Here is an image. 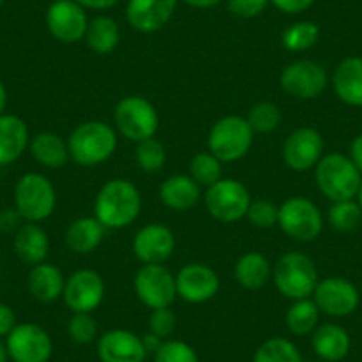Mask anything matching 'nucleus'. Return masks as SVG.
Returning a JSON list of instances; mask_svg holds the SVG:
<instances>
[{
  "mask_svg": "<svg viewBox=\"0 0 362 362\" xmlns=\"http://www.w3.org/2000/svg\"><path fill=\"white\" fill-rule=\"evenodd\" d=\"M134 291L148 309L170 308L176 300V277L165 264H142L134 276Z\"/></svg>",
  "mask_w": 362,
  "mask_h": 362,
  "instance_id": "obj_10",
  "label": "nucleus"
},
{
  "mask_svg": "<svg viewBox=\"0 0 362 362\" xmlns=\"http://www.w3.org/2000/svg\"><path fill=\"white\" fill-rule=\"evenodd\" d=\"M204 206L211 218L222 224H233L245 218L252 196L242 181L222 177L204 192Z\"/></svg>",
  "mask_w": 362,
  "mask_h": 362,
  "instance_id": "obj_8",
  "label": "nucleus"
},
{
  "mask_svg": "<svg viewBox=\"0 0 362 362\" xmlns=\"http://www.w3.org/2000/svg\"><path fill=\"white\" fill-rule=\"evenodd\" d=\"M4 344L13 362H48L54 354L50 334L33 322L16 323Z\"/></svg>",
  "mask_w": 362,
  "mask_h": 362,
  "instance_id": "obj_13",
  "label": "nucleus"
},
{
  "mask_svg": "<svg viewBox=\"0 0 362 362\" xmlns=\"http://www.w3.org/2000/svg\"><path fill=\"white\" fill-rule=\"evenodd\" d=\"M22 221L23 218L20 217V214L15 210V208H8V210L0 211V231L2 233L16 231V229L22 226L20 224Z\"/></svg>",
  "mask_w": 362,
  "mask_h": 362,
  "instance_id": "obj_45",
  "label": "nucleus"
},
{
  "mask_svg": "<svg viewBox=\"0 0 362 362\" xmlns=\"http://www.w3.org/2000/svg\"><path fill=\"white\" fill-rule=\"evenodd\" d=\"M105 298V281L96 270L80 268L66 279L62 300L71 313H95Z\"/></svg>",
  "mask_w": 362,
  "mask_h": 362,
  "instance_id": "obj_14",
  "label": "nucleus"
},
{
  "mask_svg": "<svg viewBox=\"0 0 362 362\" xmlns=\"http://www.w3.org/2000/svg\"><path fill=\"white\" fill-rule=\"evenodd\" d=\"M355 199H357L358 206H361V210H362V183H361V189H358V194H357V197H355Z\"/></svg>",
  "mask_w": 362,
  "mask_h": 362,
  "instance_id": "obj_52",
  "label": "nucleus"
},
{
  "mask_svg": "<svg viewBox=\"0 0 362 362\" xmlns=\"http://www.w3.org/2000/svg\"><path fill=\"white\" fill-rule=\"evenodd\" d=\"M247 123L254 134H272L283 121V112L274 102H257L249 109L245 116Z\"/></svg>",
  "mask_w": 362,
  "mask_h": 362,
  "instance_id": "obj_36",
  "label": "nucleus"
},
{
  "mask_svg": "<svg viewBox=\"0 0 362 362\" xmlns=\"http://www.w3.org/2000/svg\"><path fill=\"white\" fill-rule=\"evenodd\" d=\"M76 4L82 6L83 9H95V11H107L114 8L119 0H75Z\"/></svg>",
  "mask_w": 362,
  "mask_h": 362,
  "instance_id": "obj_46",
  "label": "nucleus"
},
{
  "mask_svg": "<svg viewBox=\"0 0 362 362\" xmlns=\"http://www.w3.org/2000/svg\"><path fill=\"white\" fill-rule=\"evenodd\" d=\"M320 40V27L315 22L309 20H302V22H295L293 25L288 27L281 36V43H283L284 50L293 52V54H300V52H308L318 43Z\"/></svg>",
  "mask_w": 362,
  "mask_h": 362,
  "instance_id": "obj_32",
  "label": "nucleus"
},
{
  "mask_svg": "<svg viewBox=\"0 0 362 362\" xmlns=\"http://www.w3.org/2000/svg\"><path fill=\"white\" fill-rule=\"evenodd\" d=\"M245 218L254 228L270 229L277 226V221H279V206L272 201L256 199L250 203Z\"/></svg>",
  "mask_w": 362,
  "mask_h": 362,
  "instance_id": "obj_40",
  "label": "nucleus"
},
{
  "mask_svg": "<svg viewBox=\"0 0 362 362\" xmlns=\"http://www.w3.org/2000/svg\"><path fill=\"white\" fill-rule=\"evenodd\" d=\"M153 355L155 362H199L197 351L180 339H165Z\"/></svg>",
  "mask_w": 362,
  "mask_h": 362,
  "instance_id": "obj_39",
  "label": "nucleus"
},
{
  "mask_svg": "<svg viewBox=\"0 0 362 362\" xmlns=\"http://www.w3.org/2000/svg\"><path fill=\"white\" fill-rule=\"evenodd\" d=\"M64 284L66 277L61 268L47 261L34 264L27 276V290L37 302H43V304H50L62 298Z\"/></svg>",
  "mask_w": 362,
  "mask_h": 362,
  "instance_id": "obj_25",
  "label": "nucleus"
},
{
  "mask_svg": "<svg viewBox=\"0 0 362 362\" xmlns=\"http://www.w3.org/2000/svg\"><path fill=\"white\" fill-rule=\"evenodd\" d=\"M281 231L298 243H311L322 235L323 215L316 203L304 196H293L279 206Z\"/></svg>",
  "mask_w": 362,
  "mask_h": 362,
  "instance_id": "obj_9",
  "label": "nucleus"
},
{
  "mask_svg": "<svg viewBox=\"0 0 362 362\" xmlns=\"http://www.w3.org/2000/svg\"><path fill=\"white\" fill-rule=\"evenodd\" d=\"M47 29L54 40L64 45H75L86 37L87 18L86 9L75 0H54L47 9Z\"/></svg>",
  "mask_w": 362,
  "mask_h": 362,
  "instance_id": "obj_15",
  "label": "nucleus"
},
{
  "mask_svg": "<svg viewBox=\"0 0 362 362\" xmlns=\"http://www.w3.org/2000/svg\"><path fill=\"white\" fill-rule=\"evenodd\" d=\"M176 6L177 0H128L127 22L137 33H158L170 22Z\"/></svg>",
  "mask_w": 362,
  "mask_h": 362,
  "instance_id": "obj_19",
  "label": "nucleus"
},
{
  "mask_svg": "<svg viewBox=\"0 0 362 362\" xmlns=\"http://www.w3.org/2000/svg\"><path fill=\"white\" fill-rule=\"evenodd\" d=\"M68 336L75 344H90L98 337V323L93 313H73L68 322Z\"/></svg>",
  "mask_w": 362,
  "mask_h": 362,
  "instance_id": "obj_38",
  "label": "nucleus"
},
{
  "mask_svg": "<svg viewBox=\"0 0 362 362\" xmlns=\"http://www.w3.org/2000/svg\"><path fill=\"white\" fill-rule=\"evenodd\" d=\"M158 197L173 211H189L199 203L201 187L189 174H173L162 181Z\"/></svg>",
  "mask_w": 362,
  "mask_h": 362,
  "instance_id": "obj_24",
  "label": "nucleus"
},
{
  "mask_svg": "<svg viewBox=\"0 0 362 362\" xmlns=\"http://www.w3.org/2000/svg\"><path fill=\"white\" fill-rule=\"evenodd\" d=\"M187 6H190V8H196V9H210V8H215V6H218L222 2V0H183Z\"/></svg>",
  "mask_w": 362,
  "mask_h": 362,
  "instance_id": "obj_49",
  "label": "nucleus"
},
{
  "mask_svg": "<svg viewBox=\"0 0 362 362\" xmlns=\"http://www.w3.org/2000/svg\"><path fill=\"white\" fill-rule=\"evenodd\" d=\"M105 231L107 229L100 224L95 215L93 217H78L66 229V245L75 254L95 252L102 245Z\"/></svg>",
  "mask_w": 362,
  "mask_h": 362,
  "instance_id": "obj_28",
  "label": "nucleus"
},
{
  "mask_svg": "<svg viewBox=\"0 0 362 362\" xmlns=\"http://www.w3.org/2000/svg\"><path fill=\"white\" fill-rule=\"evenodd\" d=\"M330 86L339 102L348 107H362V57L350 55L337 62Z\"/></svg>",
  "mask_w": 362,
  "mask_h": 362,
  "instance_id": "obj_21",
  "label": "nucleus"
},
{
  "mask_svg": "<svg viewBox=\"0 0 362 362\" xmlns=\"http://www.w3.org/2000/svg\"><path fill=\"white\" fill-rule=\"evenodd\" d=\"M13 249L23 263L34 267L47 261L48 252H50V238L40 224L25 222L16 229Z\"/></svg>",
  "mask_w": 362,
  "mask_h": 362,
  "instance_id": "obj_26",
  "label": "nucleus"
},
{
  "mask_svg": "<svg viewBox=\"0 0 362 362\" xmlns=\"http://www.w3.org/2000/svg\"><path fill=\"white\" fill-rule=\"evenodd\" d=\"M272 281L277 291L288 300H300L313 297L320 276L313 257L300 250H290L272 267Z\"/></svg>",
  "mask_w": 362,
  "mask_h": 362,
  "instance_id": "obj_4",
  "label": "nucleus"
},
{
  "mask_svg": "<svg viewBox=\"0 0 362 362\" xmlns=\"http://www.w3.org/2000/svg\"><path fill=\"white\" fill-rule=\"evenodd\" d=\"M69 158L80 167L105 163L117 149V132L105 121H86L71 130L68 137Z\"/></svg>",
  "mask_w": 362,
  "mask_h": 362,
  "instance_id": "obj_2",
  "label": "nucleus"
},
{
  "mask_svg": "<svg viewBox=\"0 0 362 362\" xmlns=\"http://www.w3.org/2000/svg\"><path fill=\"white\" fill-rule=\"evenodd\" d=\"M174 277H176L177 297L189 304L210 302L221 290L217 272L203 263H187Z\"/></svg>",
  "mask_w": 362,
  "mask_h": 362,
  "instance_id": "obj_17",
  "label": "nucleus"
},
{
  "mask_svg": "<svg viewBox=\"0 0 362 362\" xmlns=\"http://www.w3.org/2000/svg\"><path fill=\"white\" fill-rule=\"evenodd\" d=\"M327 221H329L330 228L336 229V231H355L362 222V210L358 206L357 199L336 201V203L330 204Z\"/></svg>",
  "mask_w": 362,
  "mask_h": 362,
  "instance_id": "obj_35",
  "label": "nucleus"
},
{
  "mask_svg": "<svg viewBox=\"0 0 362 362\" xmlns=\"http://www.w3.org/2000/svg\"><path fill=\"white\" fill-rule=\"evenodd\" d=\"M57 206V192L50 177L41 173H27L15 185V210L25 222L47 221Z\"/></svg>",
  "mask_w": 362,
  "mask_h": 362,
  "instance_id": "obj_5",
  "label": "nucleus"
},
{
  "mask_svg": "<svg viewBox=\"0 0 362 362\" xmlns=\"http://www.w3.org/2000/svg\"><path fill=\"white\" fill-rule=\"evenodd\" d=\"M189 176L196 181L197 185L208 189L224 177L222 162L210 151L197 153L189 163Z\"/></svg>",
  "mask_w": 362,
  "mask_h": 362,
  "instance_id": "obj_33",
  "label": "nucleus"
},
{
  "mask_svg": "<svg viewBox=\"0 0 362 362\" xmlns=\"http://www.w3.org/2000/svg\"><path fill=\"white\" fill-rule=\"evenodd\" d=\"M316 0H270V4L286 15H300L313 8Z\"/></svg>",
  "mask_w": 362,
  "mask_h": 362,
  "instance_id": "obj_43",
  "label": "nucleus"
},
{
  "mask_svg": "<svg viewBox=\"0 0 362 362\" xmlns=\"http://www.w3.org/2000/svg\"><path fill=\"white\" fill-rule=\"evenodd\" d=\"M98 357L102 362H144L148 357L142 337L127 329H112L98 337Z\"/></svg>",
  "mask_w": 362,
  "mask_h": 362,
  "instance_id": "obj_20",
  "label": "nucleus"
},
{
  "mask_svg": "<svg viewBox=\"0 0 362 362\" xmlns=\"http://www.w3.org/2000/svg\"><path fill=\"white\" fill-rule=\"evenodd\" d=\"M2 4H4V0H0V8H2Z\"/></svg>",
  "mask_w": 362,
  "mask_h": 362,
  "instance_id": "obj_53",
  "label": "nucleus"
},
{
  "mask_svg": "<svg viewBox=\"0 0 362 362\" xmlns=\"http://www.w3.org/2000/svg\"><path fill=\"white\" fill-rule=\"evenodd\" d=\"M177 327V318L170 308L153 309L151 315L148 318V332L155 334V336L162 337V339H169L174 334Z\"/></svg>",
  "mask_w": 362,
  "mask_h": 362,
  "instance_id": "obj_41",
  "label": "nucleus"
},
{
  "mask_svg": "<svg viewBox=\"0 0 362 362\" xmlns=\"http://www.w3.org/2000/svg\"><path fill=\"white\" fill-rule=\"evenodd\" d=\"M311 298L318 305L320 313L330 318H346L361 305V293L357 286L341 276L320 279Z\"/></svg>",
  "mask_w": 362,
  "mask_h": 362,
  "instance_id": "obj_12",
  "label": "nucleus"
},
{
  "mask_svg": "<svg viewBox=\"0 0 362 362\" xmlns=\"http://www.w3.org/2000/svg\"><path fill=\"white\" fill-rule=\"evenodd\" d=\"M30 135L25 121L15 114L0 116V167L16 162L29 149Z\"/></svg>",
  "mask_w": 362,
  "mask_h": 362,
  "instance_id": "obj_22",
  "label": "nucleus"
},
{
  "mask_svg": "<svg viewBox=\"0 0 362 362\" xmlns=\"http://www.w3.org/2000/svg\"><path fill=\"white\" fill-rule=\"evenodd\" d=\"M313 351L322 361L339 362L350 354L351 337L344 327L337 323H320L311 334Z\"/></svg>",
  "mask_w": 362,
  "mask_h": 362,
  "instance_id": "obj_23",
  "label": "nucleus"
},
{
  "mask_svg": "<svg viewBox=\"0 0 362 362\" xmlns=\"http://www.w3.org/2000/svg\"><path fill=\"white\" fill-rule=\"evenodd\" d=\"M268 4L270 0H228V9L236 18H256Z\"/></svg>",
  "mask_w": 362,
  "mask_h": 362,
  "instance_id": "obj_42",
  "label": "nucleus"
},
{
  "mask_svg": "<svg viewBox=\"0 0 362 362\" xmlns=\"http://www.w3.org/2000/svg\"><path fill=\"white\" fill-rule=\"evenodd\" d=\"M254 132L245 117L229 114L215 121L208 134V151L214 153L222 163L242 160L250 151Z\"/></svg>",
  "mask_w": 362,
  "mask_h": 362,
  "instance_id": "obj_6",
  "label": "nucleus"
},
{
  "mask_svg": "<svg viewBox=\"0 0 362 362\" xmlns=\"http://www.w3.org/2000/svg\"><path fill=\"white\" fill-rule=\"evenodd\" d=\"M318 305L311 297L293 300L286 311V327L293 336H309L320 325Z\"/></svg>",
  "mask_w": 362,
  "mask_h": 362,
  "instance_id": "obj_31",
  "label": "nucleus"
},
{
  "mask_svg": "<svg viewBox=\"0 0 362 362\" xmlns=\"http://www.w3.org/2000/svg\"><path fill=\"white\" fill-rule=\"evenodd\" d=\"M29 151L40 165L47 169H61L69 162L68 141L54 132H40L29 142Z\"/></svg>",
  "mask_w": 362,
  "mask_h": 362,
  "instance_id": "obj_29",
  "label": "nucleus"
},
{
  "mask_svg": "<svg viewBox=\"0 0 362 362\" xmlns=\"http://www.w3.org/2000/svg\"><path fill=\"white\" fill-rule=\"evenodd\" d=\"M6 107H8V89H6L4 82L0 80V116L6 114Z\"/></svg>",
  "mask_w": 362,
  "mask_h": 362,
  "instance_id": "obj_50",
  "label": "nucleus"
},
{
  "mask_svg": "<svg viewBox=\"0 0 362 362\" xmlns=\"http://www.w3.org/2000/svg\"><path fill=\"white\" fill-rule=\"evenodd\" d=\"M281 89L295 100H316L330 83L325 68L320 62L300 59L293 61L281 71Z\"/></svg>",
  "mask_w": 362,
  "mask_h": 362,
  "instance_id": "obj_11",
  "label": "nucleus"
},
{
  "mask_svg": "<svg viewBox=\"0 0 362 362\" xmlns=\"http://www.w3.org/2000/svg\"><path fill=\"white\" fill-rule=\"evenodd\" d=\"M142 210V196L134 181L114 177L103 183L95 197V217L105 229H124Z\"/></svg>",
  "mask_w": 362,
  "mask_h": 362,
  "instance_id": "obj_1",
  "label": "nucleus"
},
{
  "mask_svg": "<svg viewBox=\"0 0 362 362\" xmlns=\"http://www.w3.org/2000/svg\"><path fill=\"white\" fill-rule=\"evenodd\" d=\"M252 362H302V355L293 341L276 336L257 346Z\"/></svg>",
  "mask_w": 362,
  "mask_h": 362,
  "instance_id": "obj_34",
  "label": "nucleus"
},
{
  "mask_svg": "<svg viewBox=\"0 0 362 362\" xmlns=\"http://www.w3.org/2000/svg\"><path fill=\"white\" fill-rule=\"evenodd\" d=\"M176 249V236L160 222L146 224L135 233L132 252L142 264H165Z\"/></svg>",
  "mask_w": 362,
  "mask_h": 362,
  "instance_id": "obj_18",
  "label": "nucleus"
},
{
  "mask_svg": "<svg viewBox=\"0 0 362 362\" xmlns=\"http://www.w3.org/2000/svg\"><path fill=\"white\" fill-rule=\"evenodd\" d=\"M315 181L320 192L330 201L355 199L362 183L361 170L344 153L334 151L322 156L315 167Z\"/></svg>",
  "mask_w": 362,
  "mask_h": 362,
  "instance_id": "obj_3",
  "label": "nucleus"
},
{
  "mask_svg": "<svg viewBox=\"0 0 362 362\" xmlns=\"http://www.w3.org/2000/svg\"><path fill=\"white\" fill-rule=\"evenodd\" d=\"M114 124L124 139L137 144L156 135L160 127L158 110L144 96H124L114 109Z\"/></svg>",
  "mask_w": 362,
  "mask_h": 362,
  "instance_id": "obj_7",
  "label": "nucleus"
},
{
  "mask_svg": "<svg viewBox=\"0 0 362 362\" xmlns=\"http://www.w3.org/2000/svg\"><path fill=\"white\" fill-rule=\"evenodd\" d=\"M135 162L144 173L155 174L163 169L167 162V149L158 139L151 137L135 144Z\"/></svg>",
  "mask_w": 362,
  "mask_h": 362,
  "instance_id": "obj_37",
  "label": "nucleus"
},
{
  "mask_svg": "<svg viewBox=\"0 0 362 362\" xmlns=\"http://www.w3.org/2000/svg\"><path fill=\"white\" fill-rule=\"evenodd\" d=\"M325 141L316 128L300 127L291 132L283 144V160L288 169L308 173L322 160Z\"/></svg>",
  "mask_w": 362,
  "mask_h": 362,
  "instance_id": "obj_16",
  "label": "nucleus"
},
{
  "mask_svg": "<svg viewBox=\"0 0 362 362\" xmlns=\"http://www.w3.org/2000/svg\"><path fill=\"white\" fill-rule=\"evenodd\" d=\"M348 156H350L351 162L355 163V167H357L362 174V134L357 135V137L351 141L350 153H348Z\"/></svg>",
  "mask_w": 362,
  "mask_h": 362,
  "instance_id": "obj_47",
  "label": "nucleus"
},
{
  "mask_svg": "<svg viewBox=\"0 0 362 362\" xmlns=\"http://www.w3.org/2000/svg\"><path fill=\"white\" fill-rule=\"evenodd\" d=\"M86 43L90 52L98 55H109L117 48L121 40L119 25L114 18L107 15H100L96 18L89 20V25L86 30Z\"/></svg>",
  "mask_w": 362,
  "mask_h": 362,
  "instance_id": "obj_30",
  "label": "nucleus"
},
{
  "mask_svg": "<svg viewBox=\"0 0 362 362\" xmlns=\"http://www.w3.org/2000/svg\"><path fill=\"white\" fill-rule=\"evenodd\" d=\"M9 361V355L8 350H6V344L0 341V362H8Z\"/></svg>",
  "mask_w": 362,
  "mask_h": 362,
  "instance_id": "obj_51",
  "label": "nucleus"
},
{
  "mask_svg": "<svg viewBox=\"0 0 362 362\" xmlns=\"http://www.w3.org/2000/svg\"><path fill=\"white\" fill-rule=\"evenodd\" d=\"M163 341L165 339H162V337L155 336V334H151V332H148L146 336H142V343H144V348L148 354H155V351L162 346Z\"/></svg>",
  "mask_w": 362,
  "mask_h": 362,
  "instance_id": "obj_48",
  "label": "nucleus"
},
{
  "mask_svg": "<svg viewBox=\"0 0 362 362\" xmlns=\"http://www.w3.org/2000/svg\"><path fill=\"white\" fill-rule=\"evenodd\" d=\"M233 276L243 290L256 291L270 281L272 264L264 254L257 252V250H249L236 259Z\"/></svg>",
  "mask_w": 362,
  "mask_h": 362,
  "instance_id": "obj_27",
  "label": "nucleus"
},
{
  "mask_svg": "<svg viewBox=\"0 0 362 362\" xmlns=\"http://www.w3.org/2000/svg\"><path fill=\"white\" fill-rule=\"evenodd\" d=\"M16 323L18 322H16L15 309L0 302V337H8V334L15 329Z\"/></svg>",
  "mask_w": 362,
  "mask_h": 362,
  "instance_id": "obj_44",
  "label": "nucleus"
}]
</instances>
